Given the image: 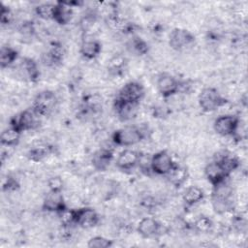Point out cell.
Returning a JSON list of instances; mask_svg holds the SVG:
<instances>
[{
	"label": "cell",
	"instance_id": "1",
	"mask_svg": "<svg viewBox=\"0 0 248 248\" xmlns=\"http://www.w3.org/2000/svg\"><path fill=\"white\" fill-rule=\"evenodd\" d=\"M211 204L217 214L231 212L234 207V191L228 180L212 187Z\"/></svg>",
	"mask_w": 248,
	"mask_h": 248
},
{
	"label": "cell",
	"instance_id": "2",
	"mask_svg": "<svg viewBox=\"0 0 248 248\" xmlns=\"http://www.w3.org/2000/svg\"><path fill=\"white\" fill-rule=\"evenodd\" d=\"M146 137L145 131L139 126L127 125L115 130L111 135V141L116 146L129 147L140 143Z\"/></svg>",
	"mask_w": 248,
	"mask_h": 248
},
{
	"label": "cell",
	"instance_id": "3",
	"mask_svg": "<svg viewBox=\"0 0 248 248\" xmlns=\"http://www.w3.org/2000/svg\"><path fill=\"white\" fill-rule=\"evenodd\" d=\"M199 106L204 112H213L218 108L225 107L229 100L225 98L216 88L204 87L198 98Z\"/></svg>",
	"mask_w": 248,
	"mask_h": 248
},
{
	"label": "cell",
	"instance_id": "4",
	"mask_svg": "<svg viewBox=\"0 0 248 248\" xmlns=\"http://www.w3.org/2000/svg\"><path fill=\"white\" fill-rule=\"evenodd\" d=\"M57 103L58 99L53 91L43 90L35 96L31 108L40 117L48 116L56 108Z\"/></svg>",
	"mask_w": 248,
	"mask_h": 248
},
{
	"label": "cell",
	"instance_id": "5",
	"mask_svg": "<svg viewBox=\"0 0 248 248\" xmlns=\"http://www.w3.org/2000/svg\"><path fill=\"white\" fill-rule=\"evenodd\" d=\"M40 116H38L32 108L24 109L15 115L9 120V126L20 132L21 134L26 131L35 130L40 126Z\"/></svg>",
	"mask_w": 248,
	"mask_h": 248
},
{
	"label": "cell",
	"instance_id": "6",
	"mask_svg": "<svg viewBox=\"0 0 248 248\" xmlns=\"http://www.w3.org/2000/svg\"><path fill=\"white\" fill-rule=\"evenodd\" d=\"M240 118L233 114H223L217 117L213 122L215 133L221 137L234 138L240 124Z\"/></svg>",
	"mask_w": 248,
	"mask_h": 248
},
{
	"label": "cell",
	"instance_id": "7",
	"mask_svg": "<svg viewBox=\"0 0 248 248\" xmlns=\"http://www.w3.org/2000/svg\"><path fill=\"white\" fill-rule=\"evenodd\" d=\"M177 163L166 150H160L151 155L150 165L152 172L157 175L166 176Z\"/></svg>",
	"mask_w": 248,
	"mask_h": 248
},
{
	"label": "cell",
	"instance_id": "8",
	"mask_svg": "<svg viewBox=\"0 0 248 248\" xmlns=\"http://www.w3.org/2000/svg\"><path fill=\"white\" fill-rule=\"evenodd\" d=\"M194 34L184 28H173L169 36V46L175 51H182L195 43Z\"/></svg>",
	"mask_w": 248,
	"mask_h": 248
},
{
	"label": "cell",
	"instance_id": "9",
	"mask_svg": "<svg viewBox=\"0 0 248 248\" xmlns=\"http://www.w3.org/2000/svg\"><path fill=\"white\" fill-rule=\"evenodd\" d=\"M145 95V89L142 83L132 80L125 83L118 91L116 97L132 104L140 105Z\"/></svg>",
	"mask_w": 248,
	"mask_h": 248
},
{
	"label": "cell",
	"instance_id": "10",
	"mask_svg": "<svg viewBox=\"0 0 248 248\" xmlns=\"http://www.w3.org/2000/svg\"><path fill=\"white\" fill-rule=\"evenodd\" d=\"M156 87L163 98H170L180 92V80L170 74L162 73L157 78Z\"/></svg>",
	"mask_w": 248,
	"mask_h": 248
},
{
	"label": "cell",
	"instance_id": "11",
	"mask_svg": "<svg viewBox=\"0 0 248 248\" xmlns=\"http://www.w3.org/2000/svg\"><path fill=\"white\" fill-rule=\"evenodd\" d=\"M140 156V152L126 148L118 154L115 161V166L119 170L123 172H129L138 167Z\"/></svg>",
	"mask_w": 248,
	"mask_h": 248
},
{
	"label": "cell",
	"instance_id": "12",
	"mask_svg": "<svg viewBox=\"0 0 248 248\" xmlns=\"http://www.w3.org/2000/svg\"><path fill=\"white\" fill-rule=\"evenodd\" d=\"M163 229V225L152 217L142 218L137 226V232L142 238H152L161 235Z\"/></svg>",
	"mask_w": 248,
	"mask_h": 248
},
{
	"label": "cell",
	"instance_id": "13",
	"mask_svg": "<svg viewBox=\"0 0 248 248\" xmlns=\"http://www.w3.org/2000/svg\"><path fill=\"white\" fill-rule=\"evenodd\" d=\"M100 223V216L92 207L76 209V226L82 229H91Z\"/></svg>",
	"mask_w": 248,
	"mask_h": 248
},
{
	"label": "cell",
	"instance_id": "14",
	"mask_svg": "<svg viewBox=\"0 0 248 248\" xmlns=\"http://www.w3.org/2000/svg\"><path fill=\"white\" fill-rule=\"evenodd\" d=\"M65 48L59 43H52L43 53L42 61L47 67H56L62 64L65 58Z\"/></svg>",
	"mask_w": 248,
	"mask_h": 248
},
{
	"label": "cell",
	"instance_id": "15",
	"mask_svg": "<svg viewBox=\"0 0 248 248\" xmlns=\"http://www.w3.org/2000/svg\"><path fill=\"white\" fill-rule=\"evenodd\" d=\"M112 107L117 118L122 122H127L136 117L139 105L128 103L118 97H115Z\"/></svg>",
	"mask_w": 248,
	"mask_h": 248
},
{
	"label": "cell",
	"instance_id": "16",
	"mask_svg": "<svg viewBox=\"0 0 248 248\" xmlns=\"http://www.w3.org/2000/svg\"><path fill=\"white\" fill-rule=\"evenodd\" d=\"M74 5H78V2H56L54 3V13L52 20L59 25H67L73 18Z\"/></svg>",
	"mask_w": 248,
	"mask_h": 248
},
{
	"label": "cell",
	"instance_id": "17",
	"mask_svg": "<svg viewBox=\"0 0 248 248\" xmlns=\"http://www.w3.org/2000/svg\"><path fill=\"white\" fill-rule=\"evenodd\" d=\"M114 158V151L109 147H101L94 152L91 158L92 167L97 171H106Z\"/></svg>",
	"mask_w": 248,
	"mask_h": 248
},
{
	"label": "cell",
	"instance_id": "18",
	"mask_svg": "<svg viewBox=\"0 0 248 248\" xmlns=\"http://www.w3.org/2000/svg\"><path fill=\"white\" fill-rule=\"evenodd\" d=\"M67 207L62 192L48 191L45 196L42 203V208L47 212L58 213Z\"/></svg>",
	"mask_w": 248,
	"mask_h": 248
},
{
	"label": "cell",
	"instance_id": "19",
	"mask_svg": "<svg viewBox=\"0 0 248 248\" xmlns=\"http://www.w3.org/2000/svg\"><path fill=\"white\" fill-rule=\"evenodd\" d=\"M18 72L24 79L36 83L40 79V70L37 62L31 57H23L18 65Z\"/></svg>",
	"mask_w": 248,
	"mask_h": 248
},
{
	"label": "cell",
	"instance_id": "20",
	"mask_svg": "<svg viewBox=\"0 0 248 248\" xmlns=\"http://www.w3.org/2000/svg\"><path fill=\"white\" fill-rule=\"evenodd\" d=\"M213 160L216 161L229 175H231L232 171L236 170L240 167L239 158L228 150H222L218 152L214 156Z\"/></svg>",
	"mask_w": 248,
	"mask_h": 248
},
{
	"label": "cell",
	"instance_id": "21",
	"mask_svg": "<svg viewBox=\"0 0 248 248\" xmlns=\"http://www.w3.org/2000/svg\"><path fill=\"white\" fill-rule=\"evenodd\" d=\"M204 175L207 181L212 185V187L228 180L230 177V175L214 160H212L205 166Z\"/></svg>",
	"mask_w": 248,
	"mask_h": 248
},
{
	"label": "cell",
	"instance_id": "22",
	"mask_svg": "<svg viewBox=\"0 0 248 248\" xmlns=\"http://www.w3.org/2000/svg\"><path fill=\"white\" fill-rule=\"evenodd\" d=\"M102 51V44L93 38L85 37L79 46V53L82 58L86 60H93L97 58Z\"/></svg>",
	"mask_w": 248,
	"mask_h": 248
},
{
	"label": "cell",
	"instance_id": "23",
	"mask_svg": "<svg viewBox=\"0 0 248 248\" xmlns=\"http://www.w3.org/2000/svg\"><path fill=\"white\" fill-rule=\"evenodd\" d=\"M128 68V59L122 54H115L112 56L107 66L108 73L111 77H121L125 74Z\"/></svg>",
	"mask_w": 248,
	"mask_h": 248
},
{
	"label": "cell",
	"instance_id": "24",
	"mask_svg": "<svg viewBox=\"0 0 248 248\" xmlns=\"http://www.w3.org/2000/svg\"><path fill=\"white\" fill-rule=\"evenodd\" d=\"M169 182L175 188H179L184 185V183L189 178V171L186 167L176 164L174 168L166 175Z\"/></svg>",
	"mask_w": 248,
	"mask_h": 248
},
{
	"label": "cell",
	"instance_id": "25",
	"mask_svg": "<svg viewBox=\"0 0 248 248\" xmlns=\"http://www.w3.org/2000/svg\"><path fill=\"white\" fill-rule=\"evenodd\" d=\"M126 47L129 52L137 56H143L149 52V45L138 35H132L131 39L126 43Z\"/></svg>",
	"mask_w": 248,
	"mask_h": 248
},
{
	"label": "cell",
	"instance_id": "26",
	"mask_svg": "<svg viewBox=\"0 0 248 248\" xmlns=\"http://www.w3.org/2000/svg\"><path fill=\"white\" fill-rule=\"evenodd\" d=\"M204 198L205 194L202 188H200L199 186H190L183 193L182 201L186 206L191 207L202 202Z\"/></svg>",
	"mask_w": 248,
	"mask_h": 248
},
{
	"label": "cell",
	"instance_id": "27",
	"mask_svg": "<svg viewBox=\"0 0 248 248\" xmlns=\"http://www.w3.org/2000/svg\"><path fill=\"white\" fill-rule=\"evenodd\" d=\"M20 136V132L9 126L8 128L4 129L0 135L1 145L6 147H16L19 143Z\"/></svg>",
	"mask_w": 248,
	"mask_h": 248
},
{
	"label": "cell",
	"instance_id": "28",
	"mask_svg": "<svg viewBox=\"0 0 248 248\" xmlns=\"http://www.w3.org/2000/svg\"><path fill=\"white\" fill-rule=\"evenodd\" d=\"M53 151V147L47 144H40L30 148L27 152V158L35 163L44 161Z\"/></svg>",
	"mask_w": 248,
	"mask_h": 248
},
{
	"label": "cell",
	"instance_id": "29",
	"mask_svg": "<svg viewBox=\"0 0 248 248\" xmlns=\"http://www.w3.org/2000/svg\"><path fill=\"white\" fill-rule=\"evenodd\" d=\"M18 58V51L10 46H3L0 49V66L6 69L15 64Z\"/></svg>",
	"mask_w": 248,
	"mask_h": 248
},
{
	"label": "cell",
	"instance_id": "30",
	"mask_svg": "<svg viewBox=\"0 0 248 248\" xmlns=\"http://www.w3.org/2000/svg\"><path fill=\"white\" fill-rule=\"evenodd\" d=\"M56 215L64 229H70L76 225V209H71L67 206L62 211L56 213Z\"/></svg>",
	"mask_w": 248,
	"mask_h": 248
},
{
	"label": "cell",
	"instance_id": "31",
	"mask_svg": "<svg viewBox=\"0 0 248 248\" xmlns=\"http://www.w3.org/2000/svg\"><path fill=\"white\" fill-rule=\"evenodd\" d=\"M193 227L199 232L207 233V232H210L213 230L214 223H213L212 219H210L209 217L202 215V216L198 217L195 220V222L193 224Z\"/></svg>",
	"mask_w": 248,
	"mask_h": 248
},
{
	"label": "cell",
	"instance_id": "32",
	"mask_svg": "<svg viewBox=\"0 0 248 248\" xmlns=\"http://www.w3.org/2000/svg\"><path fill=\"white\" fill-rule=\"evenodd\" d=\"M36 16L44 20L52 19L54 13V4L52 3H42L35 7Z\"/></svg>",
	"mask_w": 248,
	"mask_h": 248
},
{
	"label": "cell",
	"instance_id": "33",
	"mask_svg": "<svg viewBox=\"0 0 248 248\" xmlns=\"http://www.w3.org/2000/svg\"><path fill=\"white\" fill-rule=\"evenodd\" d=\"M112 245H113L112 240L102 235L93 236L87 242V246L89 248H109Z\"/></svg>",
	"mask_w": 248,
	"mask_h": 248
},
{
	"label": "cell",
	"instance_id": "34",
	"mask_svg": "<svg viewBox=\"0 0 248 248\" xmlns=\"http://www.w3.org/2000/svg\"><path fill=\"white\" fill-rule=\"evenodd\" d=\"M20 188V184L16 177L8 174L2 182V190L4 192H15Z\"/></svg>",
	"mask_w": 248,
	"mask_h": 248
},
{
	"label": "cell",
	"instance_id": "35",
	"mask_svg": "<svg viewBox=\"0 0 248 248\" xmlns=\"http://www.w3.org/2000/svg\"><path fill=\"white\" fill-rule=\"evenodd\" d=\"M14 19V15L12 10L5 6V5H1V11H0V22L2 26H7L9 24L12 23Z\"/></svg>",
	"mask_w": 248,
	"mask_h": 248
},
{
	"label": "cell",
	"instance_id": "36",
	"mask_svg": "<svg viewBox=\"0 0 248 248\" xmlns=\"http://www.w3.org/2000/svg\"><path fill=\"white\" fill-rule=\"evenodd\" d=\"M18 32L22 38L30 39L35 33L34 24L31 21H24L18 28Z\"/></svg>",
	"mask_w": 248,
	"mask_h": 248
},
{
	"label": "cell",
	"instance_id": "37",
	"mask_svg": "<svg viewBox=\"0 0 248 248\" xmlns=\"http://www.w3.org/2000/svg\"><path fill=\"white\" fill-rule=\"evenodd\" d=\"M48 191L52 192H62L64 188V182L60 176H51L47 180Z\"/></svg>",
	"mask_w": 248,
	"mask_h": 248
},
{
	"label": "cell",
	"instance_id": "38",
	"mask_svg": "<svg viewBox=\"0 0 248 248\" xmlns=\"http://www.w3.org/2000/svg\"><path fill=\"white\" fill-rule=\"evenodd\" d=\"M142 204H143V206L146 207V208H151V207L155 206L156 202H154V200H153L152 198L148 197V198H145V199L142 201Z\"/></svg>",
	"mask_w": 248,
	"mask_h": 248
}]
</instances>
